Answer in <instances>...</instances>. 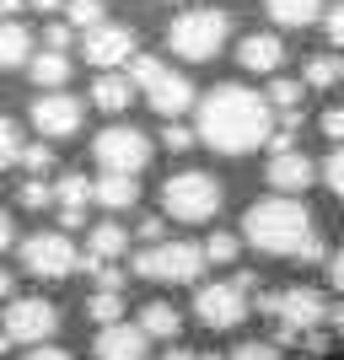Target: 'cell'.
<instances>
[{
  "label": "cell",
  "mask_w": 344,
  "mask_h": 360,
  "mask_svg": "<svg viewBox=\"0 0 344 360\" xmlns=\"http://www.w3.org/2000/svg\"><path fill=\"white\" fill-rule=\"evenodd\" d=\"M280 108L269 97H258L248 86H215L210 97H199L194 108V129L210 150H221V156H248V150L269 146L280 119H274Z\"/></svg>",
  "instance_id": "1"
},
{
  "label": "cell",
  "mask_w": 344,
  "mask_h": 360,
  "mask_svg": "<svg viewBox=\"0 0 344 360\" xmlns=\"http://www.w3.org/2000/svg\"><path fill=\"white\" fill-rule=\"evenodd\" d=\"M312 237H317L312 210H307L296 194L258 199V205H248V215H242V242L258 248V253H269V258H296Z\"/></svg>",
  "instance_id": "2"
},
{
  "label": "cell",
  "mask_w": 344,
  "mask_h": 360,
  "mask_svg": "<svg viewBox=\"0 0 344 360\" xmlns=\"http://www.w3.org/2000/svg\"><path fill=\"white\" fill-rule=\"evenodd\" d=\"M129 81H135L140 91H146V103L162 113V119H178V113H189V108H199L194 97V81L183 70H167L156 54H135L129 60Z\"/></svg>",
  "instance_id": "3"
},
{
  "label": "cell",
  "mask_w": 344,
  "mask_h": 360,
  "mask_svg": "<svg viewBox=\"0 0 344 360\" xmlns=\"http://www.w3.org/2000/svg\"><path fill=\"white\" fill-rule=\"evenodd\" d=\"M205 264V248H194V242H151L135 253V274L151 285H194Z\"/></svg>",
  "instance_id": "4"
},
{
  "label": "cell",
  "mask_w": 344,
  "mask_h": 360,
  "mask_svg": "<svg viewBox=\"0 0 344 360\" xmlns=\"http://www.w3.org/2000/svg\"><path fill=\"white\" fill-rule=\"evenodd\" d=\"M221 183L210 178V172H178V178L162 183V215H172V221L183 226H205L215 221V210H221Z\"/></svg>",
  "instance_id": "5"
},
{
  "label": "cell",
  "mask_w": 344,
  "mask_h": 360,
  "mask_svg": "<svg viewBox=\"0 0 344 360\" xmlns=\"http://www.w3.org/2000/svg\"><path fill=\"white\" fill-rule=\"evenodd\" d=\"M226 32H231V22H226V11H183L172 16V27H167V49L178 54V60H215L226 49Z\"/></svg>",
  "instance_id": "6"
},
{
  "label": "cell",
  "mask_w": 344,
  "mask_h": 360,
  "mask_svg": "<svg viewBox=\"0 0 344 360\" xmlns=\"http://www.w3.org/2000/svg\"><path fill=\"white\" fill-rule=\"evenodd\" d=\"M60 333V307L44 296H16L6 301V317H0V349H11V345H49Z\"/></svg>",
  "instance_id": "7"
},
{
  "label": "cell",
  "mask_w": 344,
  "mask_h": 360,
  "mask_svg": "<svg viewBox=\"0 0 344 360\" xmlns=\"http://www.w3.org/2000/svg\"><path fill=\"white\" fill-rule=\"evenodd\" d=\"M264 312L280 323V339H307V333H317V323H329V301L317 296V290L307 285H291V290H274V296L258 301Z\"/></svg>",
  "instance_id": "8"
},
{
  "label": "cell",
  "mask_w": 344,
  "mask_h": 360,
  "mask_svg": "<svg viewBox=\"0 0 344 360\" xmlns=\"http://www.w3.org/2000/svg\"><path fill=\"white\" fill-rule=\"evenodd\" d=\"M22 269L32 280H70L81 269V253L65 231H32V237H22Z\"/></svg>",
  "instance_id": "9"
},
{
  "label": "cell",
  "mask_w": 344,
  "mask_h": 360,
  "mask_svg": "<svg viewBox=\"0 0 344 360\" xmlns=\"http://www.w3.org/2000/svg\"><path fill=\"white\" fill-rule=\"evenodd\" d=\"M91 156H97L103 172H129V178H140L151 167V140L140 135L135 124H108L103 135L91 140Z\"/></svg>",
  "instance_id": "10"
},
{
  "label": "cell",
  "mask_w": 344,
  "mask_h": 360,
  "mask_svg": "<svg viewBox=\"0 0 344 360\" xmlns=\"http://www.w3.org/2000/svg\"><path fill=\"white\" fill-rule=\"evenodd\" d=\"M194 317L205 323V328H215V333L248 323V285H242V280H215V285H199V290H194Z\"/></svg>",
  "instance_id": "11"
},
{
  "label": "cell",
  "mask_w": 344,
  "mask_h": 360,
  "mask_svg": "<svg viewBox=\"0 0 344 360\" xmlns=\"http://www.w3.org/2000/svg\"><path fill=\"white\" fill-rule=\"evenodd\" d=\"M81 119H87V108H81V97H70V91H38V97H32V129L44 140L75 135Z\"/></svg>",
  "instance_id": "12"
},
{
  "label": "cell",
  "mask_w": 344,
  "mask_h": 360,
  "mask_svg": "<svg viewBox=\"0 0 344 360\" xmlns=\"http://www.w3.org/2000/svg\"><path fill=\"white\" fill-rule=\"evenodd\" d=\"M81 54H87V65H97V70L129 65V60H135V27H124V22H103V27H91L87 38H81Z\"/></svg>",
  "instance_id": "13"
},
{
  "label": "cell",
  "mask_w": 344,
  "mask_h": 360,
  "mask_svg": "<svg viewBox=\"0 0 344 360\" xmlns=\"http://www.w3.org/2000/svg\"><path fill=\"white\" fill-rule=\"evenodd\" d=\"M91 355L97 360H146L151 355V333L140 328V323H108V328H97V339H91Z\"/></svg>",
  "instance_id": "14"
},
{
  "label": "cell",
  "mask_w": 344,
  "mask_h": 360,
  "mask_svg": "<svg viewBox=\"0 0 344 360\" xmlns=\"http://www.w3.org/2000/svg\"><path fill=\"white\" fill-rule=\"evenodd\" d=\"M264 178H269V188H280V194H307V188L323 178V167H317L312 156H301V150H274L269 167H264Z\"/></svg>",
  "instance_id": "15"
},
{
  "label": "cell",
  "mask_w": 344,
  "mask_h": 360,
  "mask_svg": "<svg viewBox=\"0 0 344 360\" xmlns=\"http://www.w3.org/2000/svg\"><path fill=\"white\" fill-rule=\"evenodd\" d=\"M129 253V231H124L119 221H103L87 231V253H81V264H87L91 274L108 269V264H119V258Z\"/></svg>",
  "instance_id": "16"
},
{
  "label": "cell",
  "mask_w": 344,
  "mask_h": 360,
  "mask_svg": "<svg viewBox=\"0 0 344 360\" xmlns=\"http://www.w3.org/2000/svg\"><path fill=\"white\" fill-rule=\"evenodd\" d=\"M237 65L253 70V75H274L285 65V44L274 38V32H248V38L237 44Z\"/></svg>",
  "instance_id": "17"
},
{
  "label": "cell",
  "mask_w": 344,
  "mask_h": 360,
  "mask_svg": "<svg viewBox=\"0 0 344 360\" xmlns=\"http://www.w3.org/2000/svg\"><path fill=\"white\" fill-rule=\"evenodd\" d=\"M54 194H60V226L75 231V226L87 221V205L97 199V183H87L81 172H65V178L54 183Z\"/></svg>",
  "instance_id": "18"
},
{
  "label": "cell",
  "mask_w": 344,
  "mask_h": 360,
  "mask_svg": "<svg viewBox=\"0 0 344 360\" xmlns=\"http://www.w3.org/2000/svg\"><path fill=\"white\" fill-rule=\"evenodd\" d=\"M135 81H129V75H113V70H103L97 75V81H91V103L103 108V113H124V108L135 103Z\"/></svg>",
  "instance_id": "19"
},
{
  "label": "cell",
  "mask_w": 344,
  "mask_h": 360,
  "mask_svg": "<svg viewBox=\"0 0 344 360\" xmlns=\"http://www.w3.org/2000/svg\"><path fill=\"white\" fill-rule=\"evenodd\" d=\"M97 205H103V210H135L140 205V178H129V172H103V178H97Z\"/></svg>",
  "instance_id": "20"
},
{
  "label": "cell",
  "mask_w": 344,
  "mask_h": 360,
  "mask_svg": "<svg viewBox=\"0 0 344 360\" xmlns=\"http://www.w3.org/2000/svg\"><path fill=\"white\" fill-rule=\"evenodd\" d=\"M16 65H32V32L22 22H0V70H16Z\"/></svg>",
  "instance_id": "21"
},
{
  "label": "cell",
  "mask_w": 344,
  "mask_h": 360,
  "mask_svg": "<svg viewBox=\"0 0 344 360\" xmlns=\"http://www.w3.org/2000/svg\"><path fill=\"white\" fill-rule=\"evenodd\" d=\"M27 75L38 81V91H60L65 81H70V60H65L60 49H44V54H32Z\"/></svg>",
  "instance_id": "22"
},
{
  "label": "cell",
  "mask_w": 344,
  "mask_h": 360,
  "mask_svg": "<svg viewBox=\"0 0 344 360\" xmlns=\"http://www.w3.org/2000/svg\"><path fill=\"white\" fill-rule=\"evenodd\" d=\"M140 328H146L151 339H178L183 333V312L172 307V301H151V307H140Z\"/></svg>",
  "instance_id": "23"
},
{
  "label": "cell",
  "mask_w": 344,
  "mask_h": 360,
  "mask_svg": "<svg viewBox=\"0 0 344 360\" xmlns=\"http://www.w3.org/2000/svg\"><path fill=\"white\" fill-rule=\"evenodd\" d=\"M269 16L280 27H312L323 16V0H269Z\"/></svg>",
  "instance_id": "24"
},
{
  "label": "cell",
  "mask_w": 344,
  "mask_h": 360,
  "mask_svg": "<svg viewBox=\"0 0 344 360\" xmlns=\"http://www.w3.org/2000/svg\"><path fill=\"white\" fill-rule=\"evenodd\" d=\"M87 317L91 323H124V290H103L97 285V296H87Z\"/></svg>",
  "instance_id": "25"
},
{
  "label": "cell",
  "mask_w": 344,
  "mask_h": 360,
  "mask_svg": "<svg viewBox=\"0 0 344 360\" xmlns=\"http://www.w3.org/2000/svg\"><path fill=\"white\" fill-rule=\"evenodd\" d=\"M307 86H317V91H329V86H339L344 81V60H333V54H317V60H307Z\"/></svg>",
  "instance_id": "26"
},
{
  "label": "cell",
  "mask_w": 344,
  "mask_h": 360,
  "mask_svg": "<svg viewBox=\"0 0 344 360\" xmlns=\"http://www.w3.org/2000/svg\"><path fill=\"white\" fill-rule=\"evenodd\" d=\"M16 205H22V210H49V205H60V194H54L44 178H27L16 188Z\"/></svg>",
  "instance_id": "27"
},
{
  "label": "cell",
  "mask_w": 344,
  "mask_h": 360,
  "mask_svg": "<svg viewBox=\"0 0 344 360\" xmlns=\"http://www.w3.org/2000/svg\"><path fill=\"white\" fill-rule=\"evenodd\" d=\"M237 253H242V237H231V231H215V237L205 242L210 264H237Z\"/></svg>",
  "instance_id": "28"
},
{
  "label": "cell",
  "mask_w": 344,
  "mask_h": 360,
  "mask_svg": "<svg viewBox=\"0 0 344 360\" xmlns=\"http://www.w3.org/2000/svg\"><path fill=\"white\" fill-rule=\"evenodd\" d=\"M301 91H307V81H291V75H280V81H274V86H269V103L280 108V113H296Z\"/></svg>",
  "instance_id": "29"
},
{
  "label": "cell",
  "mask_w": 344,
  "mask_h": 360,
  "mask_svg": "<svg viewBox=\"0 0 344 360\" xmlns=\"http://www.w3.org/2000/svg\"><path fill=\"white\" fill-rule=\"evenodd\" d=\"M65 11H70V27H81V32L103 27V0H70Z\"/></svg>",
  "instance_id": "30"
},
{
  "label": "cell",
  "mask_w": 344,
  "mask_h": 360,
  "mask_svg": "<svg viewBox=\"0 0 344 360\" xmlns=\"http://www.w3.org/2000/svg\"><path fill=\"white\" fill-rule=\"evenodd\" d=\"M226 360H285V355H280V345H274V339H242Z\"/></svg>",
  "instance_id": "31"
},
{
  "label": "cell",
  "mask_w": 344,
  "mask_h": 360,
  "mask_svg": "<svg viewBox=\"0 0 344 360\" xmlns=\"http://www.w3.org/2000/svg\"><path fill=\"white\" fill-rule=\"evenodd\" d=\"M22 135H16V124L6 119V113H0V167H11V162H22Z\"/></svg>",
  "instance_id": "32"
},
{
  "label": "cell",
  "mask_w": 344,
  "mask_h": 360,
  "mask_svg": "<svg viewBox=\"0 0 344 360\" xmlns=\"http://www.w3.org/2000/svg\"><path fill=\"white\" fill-rule=\"evenodd\" d=\"M199 140V129H189V124H178V119H167V129H162V146L167 150H189Z\"/></svg>",
  "instance_id": "33"
},
{
  "label": "cell",
  "mask_w": 344,
  "mask_h": 360,
  "mask_svg": "<svg viewBox=\"0 0 344 360\" xmlns=\"http://www.w3.org/2000/svg\"><path fill=\"white\" fill-rule=\"evenodd\" d=\"M323 183H329L333 194L344 199V146H333V150H329V162H323Z\"/></svg>",
  "instance_id": "34"
},
{
  "label": "cell",
  "mask_w": 344,
  "mask_h": 360,
  "mask_svg": "<svg viewBox=\"0 0 344 360\" xmlns=\"http://www.w3.org/2000/svg\"><path fill=\"white\" fill-rule=\"evenodd\" d=\"M22 167H27L32 178H44L49 167H54V150H49L44 140H38V146H27V150H22Z\"/></svg>",
  "instance_id": "35"
},
{
  "label": "cell",
  "mask_w": 344,
  "mask_h": 360,
  "mask_svg": "<svg viewBox=\"0 0 344 360\" xmlns=\"http://www.w3.org/2000/svg\"><path fill=\"white\" fill-rule=\"evenodd\" d=\"M70 44H75V27H70V22H49V27H44V49H60V54H65Z\"/></svg>",
  "instance_id": "36"
},
{
  "label": "cell",
  "mask_w": 344,
  "mask_h": 360,
  "mask_svg": "<svg viewBox=\"0 0 344 360\" xmlns=\"http://www.w3.org/2000/svg\"><path fill=\"white\" fill-rule=\"evenodd\" d=\"M323 135H329L333 146H344V108H329V113H323Z\"/></svg>",
  "instance_id": "37"
},
{
  "label": "cell",
  "mask_w": 344,
  "mask_h": 360,
  "mask_svg": "<svg viewBox=\"0 0 344 360\" xmlns=\"http://www.w3.org/2000/svg\"><path fill=\"white\" fill-rule=\"evenodd\" d=\"M323 27H329V38H333V49H344V0L333 6L329 16H323Z\"/></svg>",
  "instance_id": "38"
},
{
  "label": "cell",
  "mask_w": 344,
  "mask_h": 360,
  "mask_svg": "<svg viewBox=\"0 0 344 360\" xmlns=\"http://www.w3.org/2000/svg\"><path fill=\"white\" fill-rule=\"evenodd\" d=\"M22 360H75V355H70V349H60V345H32Z\"/></svg>",
  "instance_id": "39"
},
{
  "label": "cell",
  "mask_w": 344,
  "mask_h": 360,
  "mask_svg": "<svg viewBox=\"0 0 344 360\" xmlns=\"http://www.w3.org/2000/svg\"><path fill=\"white\" fill-rule=\"evenodd\" d=\"M301 264H323V258H329V242H323V237H312V242H307V248H301Z\"/></svg>",
  "instance_id": "40"
},
{
  "label": "cell",
  "mask_w": 344,
  "mask_h": 360,
  "mask_svg": "<svg viewBox=\"0 0 344 360\" xmlns=\"http://www.w3.org/2000/svg\"><path fill=\"white\" fill-rule=\"evenodd\" d=\"M329 285L344 296V253H333V258H329Z\"/></svg>",
  "instance_id": "41"
},
{
  "label": "cell",
  "mask_w": 344,
  "mask_h": 360,
  "mask_svg": "<svg viewBox=\"0 0 344 360\" xmlns=\"http://www.w3.org/2000/svg\"><path fill=\"white\" fill-rule=\"evenodd\" d=\"M140 242H146V248H151V242H167V237H162V221H156V215H151V221H140Z\"/></svg>",
  "instance_id": "42"
},
{
  "label": "cell",
  "mask_w": 344,
  "mask_h": 360,
  "mask_svg": "<svg viewBox=\"0 0 344 360\" xmlns=\"http://www.w3.org/2000/svg\"><path fill=\"white\" fill-rule=\"evenodd\" d=\"M11 237H16V226H11V215L0 210V253H6V248H11Z\"/></svg>",
  "instance_id": "43"
},
{
  "label": "cell",
  "mask_w": 344,
  "mask_h": 360,
  "mask_svg": "<svg viewBox=\"0 0 344 360\" xmlns=\"http://www.w3.org/2000/svg\"><path fill=\"white\" fill-rule=\"evenodd\" d=\"M38 11H60V6H70V0H32Z\"/></svg>",
  "instance_id": "44"
},
{
  "label": "cell",
  "mask_w": 344,
  "mask_h": 360,
  "mask_svg": "<svg viewBox=\"0 0 344 360\" xmlns=\"http://www.w3.org/2000/svg\"><path fill=\"white\" fill-rule=\"evenodd\" d=\"M11 290H16V280H11L6 269H0V296H11Z\"/></svg>",
  "instance_id": "45"
},
{
  "label": "cell",
  "mask_w": 344,
  "mask_h": 360,
  "mask_svg": "<svg viewBox=\"0 0 344 360\" xmlns=\"http://www.w3.org/2000/svg\"><path fill=\"white\" fill-rule=\"evenodd\" d=\"M329 323H333V328L344 333V307H333V317H329Z\"/></svg>",
  "instance_id": "46"
}]
</instances>
